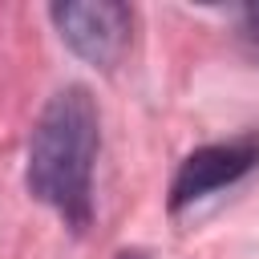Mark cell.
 <instances>
[{"label": "cell", "mask_w": 259, "mask_h": 259, "mask_svg": "<svg viewBox=\"0 0 259 259\" xmlns=\"http://www.w3.org/2000/svg\"><path fill=\"white\" fill-rule=\"evenodd\" d=\"M97 162V105L89 89H61L36 117L28 142V194L53 206L73 231L89 223V186Z\"/></svg>", "instance_id": "cell-1"}, {"label": "cell", "mask_w": 259, "mask_h": 259, "mask_svg": "<svg viewBox=\"0 0 259 259\" xmlns=\"http://www.w3.org/2000/svg\"><path fill=\"white\" fill-rule=\"evenodd\" d=\"M243 20H247L243 28H247V32H251V36L259 40V8H247V12H243Z\"/></svg>", "instance_id": "cell-4"}, {"label": "cell", "mask_w": 259, "mask_h": 259, "mask_svg": "<svg viewBox=\"0 0 259 259\" xmlns=\"http://www.w3.org/2000/svg\"><path fill=\"white\" fill-rule=\"evenodd\" d=\"M53 24L77 57L109 69L130 45L134 16L117 0H65V4H53Z\"/></svg>", "instance_id": "cell-2"}, {"label": "cell", "mask_w": 259, "mask_h": 259, "mask_svg": "<svg viewBox=\"0 0 259 259\" xmlns=\"http://www.w3.org/2000/svg\"><path fill=\"white\" fill-rule=\"evenodd\" d=\"M117 259H146V255H142V251H121Z\"/></svg>", "instance_id": "cell-5"}, {"label": "cell", "mask_w": 259, "mask_h": 259, "mask_svg": "<svg viewBox=\"0 0 259 259\" xmlns=\"http://www.w3.org/2000/svg\"><path fill=\"white\" fill-rule=\"evenodd\" d=\"M255 162H259V142H255V138L194 150V154L178 166V174H174L170 206H174V210H182L186 202H194V198H202V194H210V190H219V186H227V182L243 178Z\"/></svg>", "instance_id": "cell-3"}]
</instances>
